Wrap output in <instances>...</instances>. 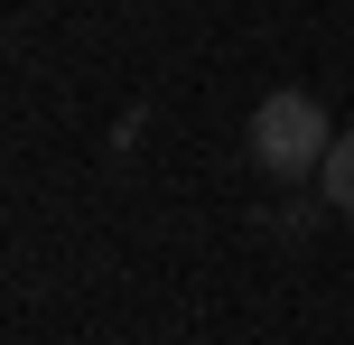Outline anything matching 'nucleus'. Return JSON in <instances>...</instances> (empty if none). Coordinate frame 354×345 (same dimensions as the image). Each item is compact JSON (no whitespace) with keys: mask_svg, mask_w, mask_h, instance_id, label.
<instances>
[{"mask_svg":"<svg viewBox=\"0 0 354 345\" xmlns=\"http://www.w3.org/2000/svg\"><path fill=\"white\" fill-rule=\"evenodd\" d=\"M252 168L261 178H317L326 168V149H336V131H326V103L317 93H299V84H280L270 103H252Z\"/></svg>","mask_w":354,"mask_h":345,"instance_id":"f257e3e1","label":"nucleus"},{"mask_svg":"<svg viewBox=\"0 0 354 345\" xmlns=\"http://www.w3.org/2000/svg\"><path fill=\"white\" fill-rule=\"evenodd\" d=\"M317 196L336 205V215H354V131H336V149H326V168H317Z\"/></svg>","mask_w":354,"mask_h":345,"instance_id":"f03ea898","label":"nucleus"}]
</instances>
